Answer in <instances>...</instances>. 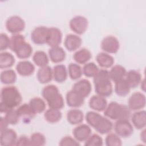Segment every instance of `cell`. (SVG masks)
I'll use <instances>...</instances> for the list:
<instances>
[{
	"instance_id": "10",
	"label": "cell",
	"mask_w": 146,
	"mask_h": 146,
	"mask_svg": "<svg viewBox=\"0 0 146 146\" xmlns=\"http://www.w3.org/2000/svg\"><path fill=\"white\" fill-rule=\"evenodd\" d=\"M145 95L140 92H135L129 98L127 106L131 111H139L145 107Z\"/></svg>"
},
{
	"instance_id": "43",
	"label": "cell",
	"mask_w": 146,
	"mask_h": 146,
	"mask_svg": "<svg viewBox=\"0 0 146 146\" xmlns=\"http://www.w3.org/2000/svg\"><path fill=\"white\" fill-rule=\"evenodd\" d=\"M4 117L10 125L17 124L20 119L19 116L18 115L17 110H14V109L11 110L6 112Z\"/></svg>"
},
{
	"instance_id": "3",
	"label": "cell",
	"mask_w": 146,
	"mask_h": 146,
	"mask_svg": "<svg viewBox=\"0 0 146 146\" xmlns=\"http://www.w3.org/2000/svg\"><path fill=\"white\" fill-rule=\"evenodd\" d=\"M95 91L97 95L103 97L111 95L113 87L109 76V71L106 69L99 70L97 74L93 77Z\"/></svg>"
},
{
	"instance_id": "18",
	"label": "cell",
	"mask_w": 146,
	"mask_h": 146,
	"mask_svg": "<svg viewBox=\"0 0 146 146\" xmlns=\"http://www.w3.org/2000/svg\"><path fill=\"white\" fill-rule=\"evenodd\" d=\"M90 107L97 112L104 111L107 106V101L105 97L99 95L92 96L88 102Z\"/></svg>"
},
{
	"instance_id": "13",
	"label": "cell",
	"mask_w": 146,
	"mask_h": 146,
	"mask_svg": "<svg viewBox=\"0 0 146 146\" xmlns=\"http://www.w3.org/2000/svg\"><path fill=\"white\" fill-rule=\"evenodd\" d=\"M72 90L86 98L90 94L92 90V86L88 80L82 79L73 84Z\"/></svg>"
},
{
	"instance_id": "25",
	"label": "cell",
	"mask_w": 146,
	"mask_h": 146,
	"mask_svg": "<svg viewBox=\"0 0 146 146\" xmlns=\"http://www.w3.org/2000/svg\"><path fill=\"white\" fill-rule=\"evenodd\" d=\"M53 78L58 83H63L67 78L68 71L64 64H58L52 68Z\"/></svg>"
},
{
	"instance_id": "37",
	"label": "cell",
	"mask_w": 146,
	"mask_h": 146,
	"mask_svg": "<svg viewBox=\"0 0 146 146\" xmlns=\"http://www.w3.org/2000/svg\"><path fill=\"white\" fill-rule=\"evenodd\" d=\"M68 74L72 80H78L83 75L82 68L76 63H70L68 66Z\"/></svg>"
},
{
	"instance_id": "38",
	"label": "cell",
	"mask_w": 146,
	"mask_h": 146,
	"mask_svg": "<svg viewBox=\"0 0 146 146\" xmlns=\"http://www.w3.org/2000/svg\"><path fill=\"white\" fill-rule=\"evenodd\" d=\"M99 70L98 66L92 62L86 63L82 68L83 74L88 78H93L97 74Z\"/></svg>"
},
{
	"instance_id": "4",
	"label": "cell",
	"mask_w": 146,
	"mask_h": 146,
	"mask_svg": "<svg viewBox=\"0 0 146 146\" xmlns=\"http://www.w3.org/2000/svg\"><path fill=\"white\" fill-rule=\"evenodd\" d=\"M42 96L46 101L49 108L60 110L64 107V101L58 88L54 84L44 86L42 90Z\"/></svg>"
},
{
	"instance_id": "24",
	"label": "cell",
	"mask_w": 146,
	"mask_h": 146,
	"mask_svg": "<svg viewBox=\"0 0 146 146\" xmlns=\"http://www.w3.org/2000/svg\"><path fill=\"white\" fill-rule=\"evenodd\" d=\"M67 121L71 125H78L83 122L84 113L83 111L78 108H72L68 111L66 114Z\"/></svg>"
},
{
	"instance_id": "15",
	"label": "cell",
	"mask_w": 146,
	"mask_h": 146,
	"mask_svg": "<svg viewBox=\"0 0 146 146\" xmlns=\"http://www.w3.org/2000/svg\"><path fill=\"white\" fill-rule=\"evenodd\" d=\"M85 98L73 91H68L66 95V101L68 106L72 108H78L83 105Z\"/></svg>"
},
{
	"instance_id": "48",
	"label": "cell",
	"mask_w": 146,
	"mask_h": 146,
	"mask_svg": "<svg viewBox=\"0 0 146 146\" xmlns=\"http://www.w3.org/2000/svg\"><path fill=\"white\" fill-rule=\"evenodd\" d=\"M140 139L143 142L145 143V129L143 128V130L141 131L140 133Z\"/></svg>"
},
{
	"instance_id": "2",
	"label": "cell",
	"mask_w": 146,
	"mask_h": 146,
	"mask_svg": "<svg viewBox=\"0 0 146 146\" xmlns=\"http://www.w3.org/2000/svg\"><path fill=\"white\" fill-rule=\"evenodd\" d=\"M85 118L88 124L100 134H108L113 128L112 122L108 117L102 116L96 111L87 112Z\"/></svg>"
},
{
	"instance_id": "20",
	"label": "cell",
	"mask_w": 146,
	"mask_h": 146,
	"mask_svg": "<svg viewBox=\"0 0 146 146\" xmlns=\"http://www.w3.org/2000/svg\"><path fill=\"white\" fill-rule=\"evenodd\" d=\"M16 110L20 119H22L25 123H29L36 115L30 108L29 103H23L19 105Z\"/></svg>"
},
{
	"instance_id": "33",
	"label": "cell",
	"mask_w": 146,
	"mask_h": 146,
	"mask_svg": "<svg viewBox=\"0 0 146 146\" xmlns=\"http://www.w3.org/2000/svg\"><path fill=\"white\" fill-rule=\"evenodd\" d=\"M17 78V76L15 71L10 68L3 70L0 74L1 82L4 84H13L16 82Z\"/></svg>"
},
{
	"instance_id": "22",
	"label": "cell",
	"mask_w": 146,
	"mask_h": 146,
	"mask_svg": "<svg viewBox=\"0 0 146 146\" xmlns=\"http://www.w3.org/2000/svg\"><path fill=\"white\" fill-rule=\"evenodd\" d=\"M36 78L39 82L42 84L50 82L53 78L52 69L48 65L39 67L37 71Z\"/></svg>"
},
{
	"instance_id": "41",
	"label": "cell",
	"mask_w": 146,
	"mask_h": 146,
	"mask_svg": "<svg viewBox=\"0 0 146 146\" xmlns=\"http://www.w3.org/2000/svg\"><path fill=\"white\" fill-rule=\"evenodd\" d=\"M25 42H26V40L24 35L20 34H13L10 38V45L9 48L14 52L15 49Z\"/></svg>"
},
{
	"instance_id": "47",
	"label": "cell",
	"mask_w": 146,
	"mask_h": 146,
	"mask_svg": "<svg viewBox=\"0 0 146 146\" xmlns=\"http://www.w3.org/2000/svg\"><path fill=\"white\" fill-rule=\"evenodd\" d=\"M9 123L7 122V121L5 120V117H1L0 119V126H1V132L5 130L6 129L8 128Z\"/></svg>"
},
{
	"instance_id": "44",
	"label": "cell",
	"mask_w": 146,
	"mask_h": 146,
	"mask_svg": "<svg viewBox=\"0 0 146 146\" xmlns=\"http://www.w3.org/2000/svg\"><path fill=\"white\" fill-rule=\"evenodd\" d=\"M59 145L60 146H79L80 145V144L79 142L74 137H72L70 136H65L60 139Z\"/></svg>"
},
{
	"instance_id": "45",
	"label": "cell",
	"mask_w": 146,
	"mask_h": 146,
	"mask_svg": "<svg viewBox=\"0 0 146 146\" xmlns=\"http://www.w3.org/2000/svg\"><path fill=\"white\" fill-rule=\"evenodd\" d=\"M10 38L9 36L4 33L0 34V50L1 51H4L7 48H10Z\"/></svg>"
},
{
	"instance_id": "1",
	"label": "cell",
	"mask_w": 146,
	"mask_h": 146,
	"mask_svg": "<svg viewBox=\"0 0 146 146\" xmlns=\"http://www.w3.org/2000/svg\"><path fill=\"white\" fill-rule=\"evenodd\" d=\"M22 100L21 94L15 86H7L3 87L1 91V112L6 113L10 110L18 107Z\"/></svg>"
},
{
	"instance_id": "35",
	"label": "cell",
	"mask_w": 146,
	"mask_h": 146,
	"mask_svg": "<svg viewBox=\"0 0 146 146\" xmlns=\"http://www.w3.org/2000/svg\"><path fill=\"white\" fill-rule=\"evenodd\" d=\"M33 62L38 67H41L47 66L49 62V57L46 52L42 50H38L33 55Z\"/></svg>"
},
{
	"instance_id": "28",
	"label": "cell",
	"mask_w": 146,
	"mask_h": 146,
	"mask_svg": "<svg viewBox=\"0 0 146 146\" xmlns=\"http://www.w3.org/2000/svg\"><path fill=\"white\" fill-rule=\"evenodd\" d=\"M91 57V52L86 48H82L76 51L73 55V59L76 63L82 64H84L87 63Z\"/></svg>"
},
{
	"instance_id": "19",
	"label": "cell",
	"mask_w": 146,
	"mask_h": 146,
	"mask_svg": "<svg viewBox=\"0 0 146 146\" xmlns=\"http://www.w3.org/2000/svg\"><path fill=\"white\" fill-rule=\"evenodd\" d=\"M48 54L50 60L55 63L63 62L66 57V51L59 46L51 47L48 51Z\"/></svg>"
},
{
	"instance_id": "40",
	"label": "cell",
	"mask_w": 146,
	"mask_h": 146,
	"mask_svg": "<svg viewBox=\"0 0 146 146\" xmlns=\"http://www.w3.org/2000/svg\"><path fill=\"white\" fill-rule=\"evenodd\" d=\"M105 144L107 146H120L122 145V141L116 133L110 132L106 137Z\"/></svg>"
},
{
	"instance_id": "5",
	"label": "cell",
	"mask_w": 146,
	"mask_h": 146,
	"mask_svg": "<svg viewBox=\"0 0 146 146\" xmlns=\"http://www.w3.org/2000/svg\"><path fill=\"white\" fill-rule=\"evenodd\" d=\"M131 114V110L127 106L116 102H110L104 110L106 117L116 121L120 119H129Z\"/></svg>"
},
{
	"instance_id": "16",
	"label": "cell",
	"mask_w": 146,
	"mask_h": 146,
	"mask_svg": "<svg viewBox=\"0 0 146 146\" xmlns=\"http://www.w3.org/2000/svg\"><path fill=\"white\" fill-rule=\"evenodd\" d=\"M62 40V33L56 27H48L47 43L49 46L54 47L59 46Z\"/></svg>"
},
{
	"instance_id": "39",
	"label": "cell",
	"mask_w": 146,
	"mask_h": 146,
	"mask_svg": "<svg viewBox=\"0 0 146 146\" xmlns=\"http://www.w3.org/2000/svg\"><path fill=\"white\" fill-rule=\"evenodd\" d=\"M30 145L43 146L46 143V139L44 135L40 132H34L30 137Z\"/></svg>"
},
{
	"instance_id": "26",
	"label": "cell",
	"mask_w": 146,
	"mask_h": 146,
	"mask_svg": "<svg viewBox=\"0 0 146 146\" xmlns=\"http://www.w3.org/2000/svg\"><path fill=\"white\" fill-rule=\"evenodd\" d=\"M96 61L100 67L104 68L111 67L115 62L113 57L105 52L98 53L96 56Z\"/></svg>"
},
{
	"instance_id": "8",
	"label": "cell",
	"mask_w": 146,
	"mask_h": 146,
	"mask_svg": "<svg viewBox=\"0 0 146 146\" xmlns=\"http://www.w3.org/2000/svg\"><path fill=\"white\" fill-rule=\"evenodd\" d=\"M88 26V19L83 15L72 17L69 22L70 29L77 35H82L87 30Z\"/></svg>"
},
{
	"instance_id": "30",
	"label": "cell",
	"mask_w": 146,
	"mask_h": 146,
	"mask_svg": "<svg viewBox=\"0 0 146 146\" xmlns=\"http://www.w3.org/2000/svg\"><path fill=\"white\" fill-rule=\"evenodd\" d=\"M14 52L18 58L27 59L31 56L33 52V47L29 43L25 42L15 49Z\"/></svg>"
},
{
	"instance_id": "21",
	"label": "cell",
	"mask_w": 146,
	"mask_h": 146,
	"mask_svg": "<svg viewBox=\"0 0 146 146\" xmlns=\"http://www.w3.org/2000/svg\"><path fill=\"white\" fill-rule=\"evenodd\" d=\"M17 73L21 76H28L31 75L35 71V66L29 60L19 61L15 67Z\"/></svg>"
},
{
	"instance_id": "36",
	"label": "cell",
	"mask_w": 146,
	"mask_h": 146,
	"mask_svg": "<svg viewBox=\"0 0 146 146\" xmlns=\"http://www.w3.org/2000/svg\"><path fill=\"white\" fill-rule=\"evenodd\" d=\"M131 88L125 78L115 82V92L119 96H125L130 92Z\"/></svg>"
},
{
	"instance_id": "9",
	"label": "cell",
	"mask_w": 146,
	"mask_h": 146,
	"mask_svg": "<svg viewBox=\"0 0 146 146\" xmlns=\"http://www.w3.org/2000/svg\"><path fill=\"white\" fill-rule=\"evenodd\" d=\"M101 48L108 54H115L120 48V43L117 38L112 35L105 36L100 43Z\"/></svg>"
},
{
	"instance_id": "27",
	"label": "cell",
	"mask_w": 146,
	"mask_h": 146,
	"mask_svg": "<svg viewBox=\"0 0 146 146\" xmlns=\"http://www.w3.org/2000/svg\"><path fill=\"white\" fill-rule=\"evenodd\" d=\"M127 82L129 86L131 88H135L137 87L141 81V75L137 70H131L127 72L125 75Z\"/></svg>"
},
{
	"instance_id": "49",
	"label": "cell",
	"mask_w": 146,
	"mask_h": 146,
	"mask_svg": "<svg viewBox=\"0 0 146 146\" xmlns=\"http://www.w3.org/2000/svg\"><path fill=\"white\" fill-rule=\"evenodd\" d=\"M140 83H141V88H142L143 91H145V81H144V79L143 80H141Z\"/></svg>"
},
{
	"instance_id": "34",
	"label": "cell",
	"mask_w": 146,
	"mask_h": 146,
	"mask_svg": "<svg viewBox=\"0 0 146 146\" xmlns=\"http://www.w3.org/2000/svg\"><path fill=\"white\" fill-rule=\"evenodd\" d=\"M44 119L50 123H55L59 121L62 117V113L60 110L49 108L44 114Z\"/></svg>"
},
{
	"instance_id": "14",
	"label": "cell",
	"mask_w": 146,
	"mask_h": 146,
	"mask_svg": "<svg viewBox=\"0 0 146 146\" xmlns=\"http://www.w3.org/2000/svg\"><path fill=\"white\" fill-rule=\"evenodd\" d=\"M17 139V132L13 129L7 128L1 132L0 144L2 146L15 145Z\"/></svg>"
},
{
	"instance_id": "6",
	"label": "cell",
	"mask_w": 146,
	"mask_h": 146,
	"mask_svg": "<svg viewBox=\"0 0 146 146\" xmlns=\"http://www.w3.org/2000/svg\"><path fill=\"white\" fill-rule=\"evenodd\" d=\"M7 30L13 34H19L24 30L26 26L25 21L19 15H12L9 17L5 23Z\"/></svg>"
},
{
	"instance_id": "17",
	"label": "cell",
	"mask_w": 146,
	"mask_h": 146,
	"mask_svg": "<svg viewBox=\"0 0 146 146\" xmlns=\"http://www.w3.org/2000/svg\"><path fill=\"white\" fill-rule=\"evenodd\" d=\"M82 43V38L77 34H67L64 40V45L69 51H74L78 50Z\"/></svg>"
},
{
	"instance_id": "29",
	"label": "cell",
	"mask_w": 146,
	"mask_h": 146,
	"mask_svg": "<svg viewBox=\"0 0 146 146\" xmlns=\"http://www.w3.org/2000/svg\"><path fill=\"white\" fill-rule=\"evenodd\" d=\"M127 73L126 69L120 64H116L112 66L109 71V76L111 80L116 82L124 78Z\"/></svg>"
},
{
	"instance_id": "31",
	"label": "cell",
	"mask_w": 146,
	"mask_h": 146,
	"mask_svg": "<svg viewBox=\"0 0 146 146\" xmlns=\"http://www.w3.org/2000/svg\"><path fill=\"white\" fill-rule=\"evenodd\" d=\"M15 59L14 55L9 52L2 51L0 53V68L1 69L9 68L15 63Z\"/></svg>"
},
{
	"instance_id": "7",
	"label": "cell",
	"mask_w": 146,
	"mask_h": 146,
	"mask_svg": "<svg viewBox=\"0 0 146 146\" xmlns=\"http://www.w3.org/2000/svg\"><path fill=\"white\" fill-rule=\"evenodd\" d=\"M113 127L115 133L123 138L128 137L133 133V127L128 119L117 120Z\"/></svg>"
},
{
	"instance_id": "46",
	"label": "cell",
	"mask_w": 146,
	"mask_h": 146,
	"mask_svg": "<svg viewBox=\"0 0 146 146\" xmlns=\"http://www.w3.org/2000/svg\"><path fill=\"white\" fill-rule=\"evenodd\" d=\"M15 145L19 146H26V145H30V137H27V136L25 135L20 136L18 137Z\"/></svg>"
},
{
	"instance_id": "42",
	"label": "cell",
	"mask_w": 146,
	"mask_h": 146,
	"mask_svg": "<svg viewBox=\"0 0 146 146\" xmlns=\"http://www.w3.org/2000/svg\"><path fill=\"white\" fill-rule=\"evenodd\" d=\"M103 145V139L97 133L91 134L84 141V145L86 146H102Z\"/></svg>"
},
{
	"instance_id": "32",
	"label": "cell",
	"mask_w": 146,
	"mask_h": 146,
	"mask_svg": "<svg viewBox=\"0 0 146 146\" xmlns=\"http://www.w3.org/2000/svg\"><path fill=\"white\" fill-rule=\"evenodd\" d=\"M29 104L36 115L43 112L46 107L44 100L39 97H34L31 99L29 102Z\"/></svg>"
},
{
	"instance_id": "11",
	"label": "cell",
	"mask_w": 146,
	"mask_h": 146,
	"mask_svg": "<svg viewBox=\"0 0 146 146\" xmlns=\"http://www.w3.org/2000/svg\"><path fill=\"white\" fill-rule=\"evenodd\" d=\"M48 27L39 26L35 27L31 33V39L36 44H43L47 43Z\"/></svg>"
},
{
	"instance_id": "23",
	"label": "cell",
	"mask_w": 146,
	"mask_h": 146,
	"mask_svg": "<svg viewBox=\"0 0 146 146\" xmlns=\"http://www.w3.org/2000/svg\"><path fill=\"white\" fill-rule=\"evenodd\" d=\"M132 124L137 129L145 128L146 125V112L145 110H139L134 112L131 116Z\"/></svg>"
},
{
	"instance_id": "12",
	"label": "cell",
	"mask_w": 146,
	"mask_h": 146,
	"mask_svg": "<svg viewBox=\"0 0 146 146\" xmlns=\"http://www.w3.org/2000/svg\"><path fill=\"white\" fill-rule=\"evenodd\" d=\"M72 134L78 141L84 142L92 134V130L89 125L79 124L74 128Z\"/></svg>"
}]
</instances>
